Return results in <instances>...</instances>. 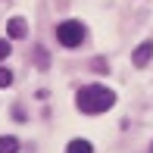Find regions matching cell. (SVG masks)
Listing matches in <instances>:
<instances>
[{"label": "cell", "instance_id": "1", "mask_svg": "<svg viewBox=\"0 0 153 153\" xmlns=\"http://www.w3.org/2000/svg\"><path fill=\"white\" fill-rule=\"evenodd\" d=\"M75 103H78L81 113L100 116V113H106V109H113L116 94L109 91V88H103V85H85V88L78 91V97H75Z\"/></svg>", "mask_w": 153, "mask_h": 153}, {"label": "cell", "instance_id": "8", "mask_svg": "<svg viewBox=\"0 0 153 153\" xmlns=\"http://www.w3.org/2000/svg\"><path fill=\"white\" fill-rule=\"evenodd\" d=\"M10 56V41H0V59Z\"/></svg>", "mask_w": 153, "mask_h": 153}, {"label": "cell", "instance_id": "3", "mask_svg": "<svg viewBox=\"0 0 153 153\" xmlns=\"http://www.w3.org/2000/svg\"><path fill=\"white\" fill-rule=\"evenodd\" d=\"M150 59H153V41H144V44H137V47H134V53H131V62H134L137 69H144Z\"/></svg>", "mask_w": 153, "mask_h": 153}, {"label": "cell", "instance_id": "9", "mask_svg": "<svg viewBox=\"0 0 153 153\" xmlns=\"http://www.w3.org/2000/svg\"><path fill=\"white\" fill-rule=\"evenodd\" d=\"M150 153H153V144H150Z\"/></svg>", "mask_w": 153, "mask_h": 153}, {"label": "cell", "instance_id": "5", "mask_svg": "<svg viewBox=\"0 0 153 153\" xmlns=\"http://www.w3.org/2000/svg\"><path fill=\"white\" fill-rule=\"evenodd\" d=\"M66 153H94V147H91L88 141H81V137H75V141H69Z\"/></svg>", "mask_w": 153, "mask_h": 153}, {"label": "cell", "instance_id": "2", "mask_svg": "<svg viewBox=\"0 0 153 153\" xmlns=\"http://www.w3.org/2000/svg\"><path fill=\"white\" fill-rule=\"evenodd\" d=\"M56 41L62 47H78L81 41H85V25L78 22V19H66V22L56 25Z\"/></svg>", "mask_w": 153, "mask_h": 153}, {"label": "cell", "instance_id": "7", "mask_svg": "<svg viewBox=\"0 0 153 153\" xmlns=\"http://www.w3.org/2000/svg\"><path fill=\"white\" fill-rule=\"evenodd\" d=\"M13 85V72L10 69H0V88H10Z\"/></svg>", "mask_w": 153, "mask_h": 153}, {"label": "cell", "instance_id": "6", "mask_svg": "<svg viewBox=\"0 0 153 153\" xmlns=\"http://www.w3.org/2000/svg\"><path fill=\"white\" fill-rule=\"evenodd\" d=\"M0 153H19V141L13 134H3L0 137Z\"/></svg>", "mask_w": 153, "mask_h": 153}, {"label": "cell", "instance_id": "4", "mask_svg": "<svg viewBox=\"0 0 153 153\" xmlns=\"http://www.w3.org/2000/svg\"><path fill=\"white\" fill-rule=\"evenodd\" d=\"M6 34H10V38H25V34H28V22L19 19V16H13L10 22H6Z\"/></svg>", "mask_w": 153, "mask_h": 153}]
</instances>
